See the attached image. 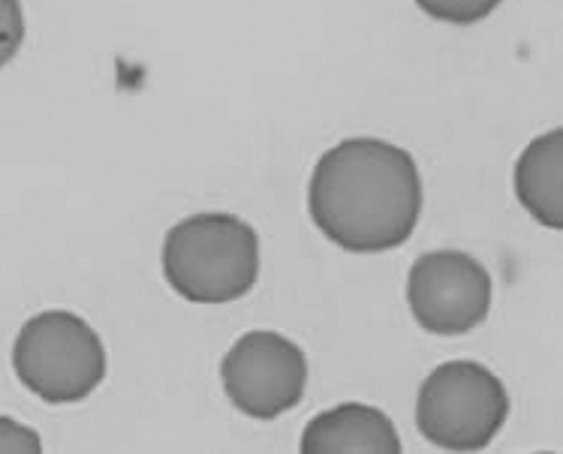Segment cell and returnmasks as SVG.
I'll list each match as a JSON object with an SVG mask.
<instances>
[{
	"label": "cell",
	"mask_w": 563,
	"mask_h": 454,
	"mask_svg": "<svg viewBox=\"0 0 563 454\" xmlns=\"http://www.w3.org/2000/svg\"><path fill=\"white\" fill-rule=\"evenodd\" d=\"M301 454H401V436L383 409L338 403L308 421Z\"/></svg>",
	"instance_id": "cell-7"
},
{
	"label": "cell",
	"mask_w": 563,
	"mask_h": 454,
	"mask_svg": "<svg viewBox=\"0 0 563 454\" xmlns=\"http://www.w3.org/2000/svg\"><path fill=\"white\" fill-rule=\"evenodd\" d=\"M163 277L194 304H230L260 277V235L242 217L206 211L185 217L163 241Z\"/></svg>",
	"instance_id": "cell-2"
},
{
	"label": "cell",
	"mask_w": 563,
	"mask_h": 454,
	"mask_svg": "<svg viewBox=\"0 0 563 454\" xmlns=\"http://www.w3.org/2000/svg\"><path fill=\"white\" fill-rule=\"evenodd\" d=\"M12 370L46 403H79L106 379L103 341L76 313L46 310L19 331L12 343Z\"/></svg>",
	"instance_id": "cell-3"
},
{
	"label": "cell",
	"mask_w": 563,
	"mask_h": 454,
	"mask_svg": "<svg viewBox=\"0 0 563 454\" xmlns=\"http://www.w3.org/2000/svg\"><path fill=\"white\" fill-rule=\"evenodd\" d=\"M24 43V10L19 0H0V69L19 55Z\"/></svg>",
	"instance_id": "cell-10"
},
{
	"label": "cell",
	"mask_w": 563,
	"mask_h": 454,
	"mask_svg": "<svg viewBox=\"0 0 563 454\" xmlns=\"http://www.w3.org/2000/svg\"><path fill=\"white\" fill-rule=\"evenodd\" d=\"M422 202L413 154L374 136L344 139L325 151L308 184L311 220L346 253H386L407 244Z\"/></svg>",
	"instance_id": "cell-1"
},
{
	"label": "cell",
	"mask_w": 563,
	"mask_h": 454,
	"mask_svg": "<svg viewBox=\"0 0 563 454\" xmlns=\"http://www.w3.org/2000/svg\"><path fill=\"white\" fill-rule=\"evenodd\" d=\"M563 130H549L540 139H533L512 171L518 202L525 204L533 220L542 226L563 229Z\"/></svg>",
	"instance_id": "cell-8"
},
{
	"label": "cell",
	"mask_w": 563,
	"mask_h": 454,
	"mask_svg": "<svg viewBox=\"0 0 563 454\" xmlns=\"http://www.w3.org/2000/svg\"><path fill=\"white\" fill-rule=\"evenodd\" d=\"M407 304L428 334L459 337L479 329L488 317L492 277L471 253H422L407 274Z\"/></svg>",
	"instance_id": "cell-6"
},
{
	"label": "cell",
	"mask_w": 563,
	"mask_h": 454,
	"mask_svg": "<svg viewBox=\"0 0 563 454\" xmlns=\"http://www.w3.org/2000/svg\"><path fill=\"white\" fill-rule=\"evenodd\" d=\"M220 383L239 412L272 421L305 398L308 358L277 331H247L220 362Z\"/></svg>",
	"instance_id": "cell-5"
},
{
	"label": "cell",
	"mask_w": 563,
	"mask_h": 454,
	"mask_svg": "<svg viewBox=\"0 0 563 454\" xmlns=\"http://www.w3.org/2000/svg\"><path fill=\"white\" fill-rule=\"evenodd\" d=\"M504 0H416V7L443 24L485 22Z\"/></svg>",
	"instance_id": "cell-9"
},
{
	"label": "cell",
	"mask_w": 563,
	"mask_h": 454,
	"mask_svg": "<svg viewBox=\"0 0 563 454\" xmlns=\"http://www.w3.org/2000/svg\"><path fill=\"white\" fill-rule=\"evenodd\" d=\"M43 443L40 433L27 424H19L15 419L0 416V454H40Z\"/></svg>",
	"instance_id": "cell-11"
},
{
	"label": "cell",
	"mask_w": 563,
	"mask_h": 454,
	"mask_svg": "<svg viewBox=\"0 0 563 454\" xmlns=\"http://www.w3.org/2000/svg\"><path fill=\"white\" fill-rule=\"evenodd\" d=\"M509 419V391L485 364L446 362L416 395V428L446 452H483Z\"/></svg>",
	"instance_id": "cell-4"
}]
</instances>
